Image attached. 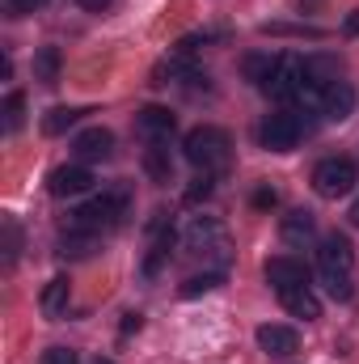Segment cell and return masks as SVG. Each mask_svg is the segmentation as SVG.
I'll list each match as a JSON object with an SVG mask.
<instances>
[{
	"instance_id": "7c38bea8",
	"label": "cell",
	"mask_w": 359,
	"mask_h": 364,
	"mask_svg": "<svg viewBox=\"0 0 359 364\" xmlns=\"http://www.w3.org/2000/svg\"><path fill=\"white\" fill-rule=\"evenodd\" d=\"M279 233H283V242H287V246H304V242H313L317 220H313V212L296 208V212H287V216L279 220Z\"/></svg>"
},
{
	"instance_id": "cb8c5ba5",
	"label": "cell",
	"mask_w": 359,
	"mask_h": 364,
	"mask_svg": "<svg viewBox=\"0 0 359 364\" xmlns=\"http://www.w3.org/2000/svg\"><path fill=\"white\" fill-rule=\"evenodd\" d=\"M220 284V275H194V279H186L182 284V296H199V292H211Z\"/></svg>"
},
{
	"instance_id": "f1b7e54d",
	"label": "cell",
	"mask_w": 359,
	"mask_h": 364,
	"mask_svg": "<svg viewBox=\"0 0 359 364\" xmlns=\"http://www.w3.org/2000/svg\"><path fill=\"white\" fill-rule=\"evenodd\" d=\"M77 4H81V9H93V13H101V9H106L110 0H77Z\"/></svg>"
},
{
	"instance_id": "ac0fdd59",
	"label": "cell",
	"mask_w": 359,
	"mask_h": 364,
	"mask_svg": "<svg viewBox=\"0 0 359 364\" xmlns=\"http://www.w3.org/2000/svg\"><path fill=\"white\" fill-rule=\"evenodd\" d=\"M93 246H97V233H89V229H72L68 237H60V255L64 259H89Z\"/></svg>"
},
{
	"instance_id": "44dd1931",
	"label": "cell",
	"mask_w": 359,
	"mask_h": 364,
	"mask_svg": "<svg viewBox=\"0 0 359 364\" xmlns=\"http://www.w3.org/2000/svg\"><path fill=\"white\" fill-rule=\"evenodd\" d=\"M21 119H26V93L13 90L9 97H4V132H17Z\"/></svg>"
},
{
	"instance_id": "ba28073f",
	"label": "cell",
	"mask_w": 359,
	"mask_h": 364,
	"mask_svg": "<svg viewBox=\"0 0 359 364\" xmlns=\"http://www.w3.org/2000/svg\"><path fill=\"white\" fill-rule=\"evenodd\" d=\"M51 195L55 199H68V195H85L93 186V174L85 166H60V170H51Z\"/></svg>"
},
{
	"instance_id": "7a4b0ae2",
	"label": "cell",
	"mask_w": 359,
	"mask_h": 364,
	"mask_svg": "<svg viewBox=\"0 0 359 364\" xmlns=\"http://www.w3.org/2000/svg\"><path fill=\"white\" fill-rule=\"evenodd\" d=\"M127 216V191H106L97 195L93 203H85L72 220V229H89V233H101V229H114L118 220Z\"/></svg>"
},
{
	"instance_id": "9c48e42d",
	"label": "cell",
	"mask_w": 359,
	"mask_h": 364,
	"mask_svg": "<svg viewBox=\"0 0 359 364\" xmlns=\"http://www.w3.org/2000/svg\"><path fill=\"white\" fill-rule=\"evenodd\" d=\"M267 284L275 288V292H292V288H304L309 284V275H304V267L296 263V259H270L267 263Z\"/></svg>"
},
{
	"instance_id": "d4e9b609",
	"label": "cell",
	"mask_w": 359,
	"mask_h": 364,
	"mask_svg": "<svg viewBox=\"0 0 359 364\" xmlns=\"http://www.w3.org/2000/svg\"><path fill=\"white\" fill-rule=\"evenodd\" d=\"M38 364H81V356H77L72 348H47Z\"/></svg>"
},
{
	"instance_id": "9a60e30c",
	"label": "cell",
	"mask_w": 359,
	"mask_h": 364,
	"mask_svg": "<svg viewBox=\"0 0 359 364\" xmlns=\"http://www.w3.org/2000/svg\"><path fill=\"white\" fill-rule=\"evenodd\" d=\"M144 170H148V178L153 182H170L174 178V157H170V149H165V144H148V153H144Z\"/></svg>"
},
{
	"instance_id": "5bb4252c",
	"label": "cell",
	"mask_w": 359,
	"mask_h": 364,
	"mask_svg": "<svg viewBox=\"0 0 359 364\" xmlns=\"http://www.w3.org/2000/svg\"><path fill=\"white\" fill-rule=\"evenodd\" d=\"M279 301H283V309L292 314V318H304V322H313V318H321V301H317V292L304 284V288H292V292H279Z\"/></svg>"
},
{
	"instance_id": "83f0119b",
	"label": "cell",
	"mask_w": 359,
	"mask_h": 364,
	"mask_svg": "<svg viewBox=\"0 0 359 364\" xmlns=\"http://www.w3.org/2000/svg\"><path fill=\"white\" fill-rule=\"evenodd\" d=\"M254 203H258V208H270V203H275V191H267V186H263V191L254 195Z\"/></svg>"
},
{
	"instance_id": "3957f363",
	"label": "cell",
	"mask_w": 359,
	"mask_h": 364,
	"mask_svg": "<svg viewBox=\"0 0 359 364\" xmlns=\"http://www.w3.org/2000/svg\"><path fill=\"white\" fill-rule=\"evenodd\" d=\"M300 136H304V123L292 110L267 114V123L258 127V140H263V149H270V153H292L300 144Z\"/></svg>"
},
{
	"instance_id": "1f68e13d",
	"label": "cell",
	"mask_w": 359,
	"mask_h": 364,
	"mask_svg": "<svg viewBox=\"0 0 359 364\" xmlns=\"http://www.w3.org/2000/svg\"><path fill=\"white\" fill-rule=\"evenodd\" d=\"M93 364H114V360H106V356H97V360H93Z\"/></svg>"
},
{
	"instance_id": "e0dca14e",
	"label": "cell",
	"mask_w": 359,
	"mask_h": 364,
	"mask_svg": "<svg viewBox=\"0 0 359 364\" xmlns=\"http://www.w3.org/2000/svg\"><path fill=\"white\" fill-rule=\"evenodd\" d=\"M279 64H283V55H245V77H250L258 90H267L270 77L279 73Z\"/></svg>"
},
{
	"instance_id": "ffe728a7",
	"label": "cell",
	"mask_w": 359,
	"mask_h": 364,
	"mask_svg": "<svg viewBox=\"0 0 359 364\" xmlns=\"http://www.w3.org/2000/svg\"><path fill=\"white\" fill-rule=\"evenodd\" d=\"M81 119V110L77 106H55V110H47V119H43V132L47 136H64L72 123Z\"/></svg>"
},
{
	"instance_id": "4dcf8cb0",
	"label": "cell",
	"mask_w": 359,
	"mask_h": 364,
	"mask_svg": "<svg viewBox=\"0 0 359 364\" xmlns=\"http://www.w3.org/2000/svg\"><path fill=\"white\" fill-rule=\"evenodd\" d=\"M351 225H359V199L351 203Z\"/></svg>"
},
{
	"instance_id": "52a82bcc",
	"label": "cell",
	"mask_w": 359,
	"mask_h": 364,
	"mask_svg": "<svg viewBox=\"0 0 359 364\" xmlns=\"http://www.w3.org/2000/svg\"><path fill=\"white\" fill-rule=\"evenodd\" d=\"M72 153L81 161H110L114 157V136L106 127H85L77 140H72Z\"/></svg>"
},
{
	"instance_id": "277c9868",
	"label": "cell",
	"mask_w": 359,
	"mask_h": 364,
	"mask_svg": "<svg viewBox=\"0 0 359 364\" xmlns=\"http://www.w3.org/2000/svg\"><path fill=\"white\" fill-rule=\"evenodd\" d=\"M355 186V161H347V157H326V161H317V170H313V191L321 195V199H338V195H347Z\"/></svg>"
},
{
	"instance_id": "7402d4cb",
	"label": "cell",
	"mask_w": 359,
	"mask_h": 364,
	"mask_svg": "<svg viewBox=\"0 0 359 364\" xmlns=\"http://www.w3.org/2000/svg\"><path fill=\"white\" fill-rule=\"evenodd\" d=\"M0 229H4V267H13L17 263V250H21V233H17L13 220H4Z\"/></svg>"
},
{
	"instance_id": "30bf717a",
	"label": "cell",
	"mask_w": 359,
	"mask_h": 364,
	"mask_svg": "<svg viewBox=\"0 0 359 364\" xmlns=\"http://www.w3.org/2000/svg\"><path fill=\"white\" fill-rule=\"evenodd\" d=\"M258 348H263L267 356H292V352L300 348V335H296L292 326L267 322V326H258Z\"/></svg>"
},
{
	"instance_id": "2e32d148",
	"label": "cell",
	"mask_w": 359,
	"mask_h": 364,
	"mask_svg": "<svg viewBox=\"0 0 359 364\" xmlns=\"http://www.w3.org/2000/svg\"><path fill=\"white\" fill-rule=\"evenodd\" d=\"M68 296H72L68 279H64V275H55V279L43 288V314H47V318H60V314L68 309Z\"/></svg>"
},
{
	"instance_id": "4fadbf2b",
	"label": "cell",
	"mask_w": 359,
	"mask_h": 364,
	"mask_svg": "<svg viewBox=\"0 0 359 364\" xmlns=\"http://www.w3.org/2000/svg\"><path fill=\"white\" fill-rule=\"evenodd\" d=\"M186 242L194 250H224V229L211 220V216H194L190 229H186Z\"/></svg>"
},
{
	"instance_id": "8992f818",
	"label": "cell",
	"mask_w": 359,
	"mask_h": 364,
	"mask_svg": "<svg viewBox=\"0 0 359 364\" xmlns=\"http://www.w3.org/2000/svg\"><path fill=\"white\" fill-rule=\"evenodd\" d=\"M174 127H178V119H174L165 106H144V110L136 114V132H140L148 144H170Z\"/></svg>"
},
{
	"instance_id": "603a6c76",
	"label": "cell",
	"mask_w": 359,
	"mask_h": 364,
	"mask_svg": "<svg viewBox=\"0 0 359 364\" xmlns=\"http://www.w3.org/2000/svg\"><path fill=\"white\" fill-rule=\"evenodd\" d=\"M326 292H330L334 301H351V296H355L351 275H326Z\"/></svg>"
},
{
	"instance_id": "d6986e66",
	"label": "cell",
	"mask_w": 359,
	"mask_h": 364,
	"mask_svg": "<svg viewBox=\"0 0 359 364\" xmlns=\"http://www.w3.org/2000/svg\"><path fill=\"white\" fill-rule=\"evenodd\" d=\"M34 77H38L43 85H55V81H60V51H55V47H43V51L34 55Z\"/></svg>"
},
{
	"instance_id": "484cf974",
	"label": "cell",
	"mask_w": 359,
	"mask_h": 364,
	"mask_svg": "<svg viewBox=\"0 0 359 364\" xmlns=\"http://www.w3.org/2000/svg\"><path fill=\"white\" fill-rule=\"evenodd\" d=\"M207 195H211V174H199L194 186L186 191V199H190V203H199V199H207Z\"/></svg>"
},
{
	"instance_id": "8fae6325",
	"label": "cell",
	"mask_w": 359,
	"mask_h": 364,
	"mask_svg": "<svg viewBox=\"0 0 359 364\" xmlns=\"http://www.w3.org/2000/svg\"><path fill=\"white\" fill-rule=\"evenodd\" d=\"M351 110H355V90H351L347 81H334L330 90L321 93V114H326L330 123H343V119H351Z\"/></svg>"
},
{
	"instance_id": "4316f807",
	"label": "cell",
	"mask_w": 359,
	"mask_h": 364,
	"mask_svg": "<svg viewBox=\"0 0 359 364\" xmlns=\"http://www.w3.org/2000/svg\"><path fill=\"white\" fill-rule=\"evenodd\" d=\"M47 0H4V9L13 13V17H21V13H34V9H43Z\"/></svg>"
},
{
	"instance_id": "5b68a950",
	"label": "cell",
	"mask_w": 359,
	"mask_h": 364,
	"mask_svg": "<svg viewBox=\"0 0 359 364\" xmlns=\"http://www.w3.org/2000/svg\"><path fill=\"white\" fill-rule=\"evenodd\" d=\"M317 267H321V275H351V267H355V250H351V242H347L343 233L321 237Z\"/></svg>"
},
{
	"instance_id": "f546056e",
	"label": "cell",
	"mask_w": 359,
	"mask_h": 364,
	"mask_svg": "<svg viewBox=\"0 0 359 364\" xmlns=\"http://www.w3.org/2000/svg\"><path fill=\"white\" fill-rule=\"evenodd\" d=\"M347 30H351V34H359V13L351 17V21H347Z\"/></svg>"
},
{
	"instance_id": "6da1fadb",
	"label": "cell",
	"mask_w": 359,
	"mask_h": 364,
	"mask_svg": "<svg viewBox=\"0 0 359 364\" xmlns=\"http://www.w3.org/2000/svg\"><path fill=\"white\" fill-rule=\"evenodd\" d=\"M182 153H186V161H190L194 170L216 174V170H224V166H228V157H233V140H228V132H224V127L203 123V127H194V132L186 136Z\"/></svg>"
}]
</instances>
